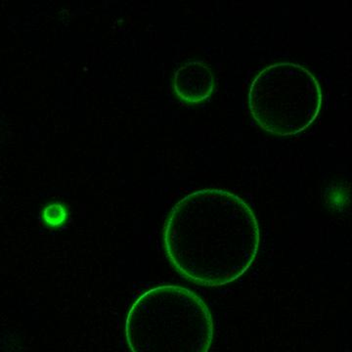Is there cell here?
I'll return each mask as SVG.
<instances>
[{
    "instance_id": "obj_1",
    "label": "cell",
    "mask_w": 352,
    "mask_h": 352,
    "mask_svg": "<svg viewBox=\"0 0 352 352\" xmlns=\"http://www.w3.org/2000/svg\"><path fill=\"white\" fill-rule=\"evenodd\" d=\"M164 247L182 276L201 286H224L242 277L256 261L261 228L240 196L223 189H200L171 210Z\"/></svg>"
},
{
    "instance_id": "obj_2",
    "label": "cell",
    "mask_w": 352,
    "mask_h": 352,
    "mask_svg": "<svg viewBox=\"0 0 352 352\" xmlns=\"http://www.w3.org/2000/svg\"><path fill=\"white\" fill-rule=\"evenodd\" d=\"M131 352H208L214 321L205 300L178 285H161L138 296L127 312Z\"/></svg>"
},
{
    "instance_id": "obj_3",
    "label": "cell",
    "mask_w": 352,
    "mask_h": 352,
    "mask_svg": "<svg viewBox=\"0 0 352 352\" xmlns=\"http://www.w3.org/2000/svg\"><path fill=\"white\" fill-rule=\"evenodd\" d=\"M323 92L316 76L302 65L278 62L254 76L248 107L259 126L279 136L302 133L316 120Z\"/></svg>"
},
{
    "instance_id": "obj_4",
    "label": "cell",
    "mask_w": 352,
    "mask_h": 352,
    "mask_svg": "<svg viewBox=\"0 0 352 352\" xmlns=\"http://www.w3.org/2000/svg\"><path fill=\"white\" fill-rule=\"evenodd\" d=\"M173 89L184 103L198 105L214 94V72L210 65L201 60L186 62L175 72Z\"/></svg>"
},
{
    "instance_id": "obj_5",
    "label": "cell",
    "mask_w": 352,
    "mask_h": 352,
    "mask_svg": "<svg viewBox=\"0 0 352 352\" xmlns=\"http://www.w3.org/2000/svg\"><path fill=\"white\" fill-rule=\"evenodd\" d=\"M69 210L63 203H51L43 210V219L46 226L58 227L64 224L68 219Z\"/></svg>"
}]
</instances>
